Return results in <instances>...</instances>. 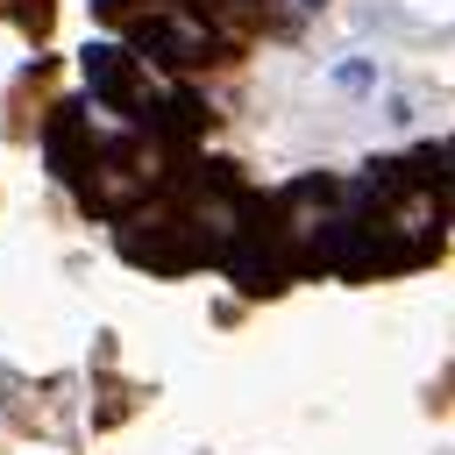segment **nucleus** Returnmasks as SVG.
Here are the masks:
<instances>
[{
	"label": "nucleus",
	"instance_id": "nucleus-1",
	"mask_svg": "<svg viewBox=\"0 0 455 455\" xmlns=\"http://www.w3.org/2000/svg\"><path fill=\"white\" fill-rule=\"evenodd\" d=\"M135 43H142L149 57H164V64H206V57H213L206 21H192L185 7H149V14L135 21Z\"/></svg>",
	"mask_w": 455,
	"mask_h": 455
},
{
	"label": "nucleus",
	"instance_id": "nucleus-2",
	"mask_svg": "<svg viewBox=\"0 0 455 455\" xmlns=\"http://www.w3.org/2000/svg\"><path fill=\"white\" fill-rule=\"evenodd\" d=\"M85 85L121 114V107H135V78H128V50H114V43H85Z\"/></svg>",
	"mask_w": 455,
	"mask_h": 455
},
{
	"label": "nucleus",
	"instance_id": "nucleus-3",
	"mask_svg": "<svg viewBox=\"0 0 455 455\" xmlns=\"http://www.w3.org/2000/svg\"><path fill=\"white\" fill-rule=\"evenodd\" d=\"M306 7H320V0H306Z\"/></svg>",
	"mask_w": 455,
	"mask_h": 455
}]
</instances>
